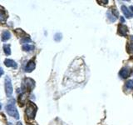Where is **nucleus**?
Returning a JSON list of instances; mask_svg holds the SVG:
<instances>
[{
	"instance_id": "7",
	"label": "nucleus",
	"mask_w": 133,
	"mask_h": 125,
	"mask_svg": "<svg viewBox=\"0 0 133 125\" xmlns=\"http://www.w3.org/2000/svg\"><path fill=\"white\" fill-rule=\"evenodd\" d=\"M35 67H36L35 62L33 61V60H30V61H29V62L28 63V64H27V66H26V68H25V72H27V73H31L32 70H34Z\"/></svg>"
},
{
	"instance_id": "8",
	"label": "nucleus",
	"mask_w": 133,
	"mask_h": 125,
	"mask_svg": "<svg viewBox=\"0 0 133 125\" xmlns=\"http://www.w3.org/2000/svg\"><path fill=\"white\" fill-rule=\"evenodd\" d=\"M4 64H5L6 67H11V68H18V64H17V63L14 60L12 59H5V61H4Z\"/></svg>"
},
{
	"instance_id": "6",
	"label": "nucleus",
	"mask_w": 133,
	"mask_h": 125,
	"mask_svg": "<svg viewBox=\"0 0 133 125\" xmlns=\"http://www.w3.org/2000/svg\"><path fill=\"white\" fill-rule=\"evenodd\" d=\"M118 33L120 35L122 36H127V32H128V28L126 26V25H123V24H120L118 26Z\"/></svg>"
},
{
	"instance_id": "15",
	"label": "nucleus",
	"mask_w": 133,
	"mask_h": 125,
	"mask_svg": "<svg viewBox=\"0 0 133 125\" xmlns=\"http://www.w3.org/2000/svg\"><path fill=\"white\" fill-rule=\"evenodd\" d=\"M126 88H127L128 89H133V79L128 80L126 83Z\"/></svg>"
},
{
	"instance_id": "20",
	"label": "nucleus",
	"mask_w": 133,
	"mask_h": 125,
	"mask_svg": "<svg viewBox=\"0 0 133 125\" xmlns=\"http://www.w3.org/2000/svg\"><path fill=\"white\" fill-rule=\"evenodd\" d=\"M3 74V69L2 68H0V77H1Z\"/></svg>"
},
{
	"instance_id": "18",
	"label": "nucleus",
	"mask_w": 133,
	"mask_h": 125,
	"mask_svg": "<svg viewBox=\"0 0 133 125\" xmlns=\"http://www.w3.org/2000/svg\"><path fill=\"white\" fill-rule=\"evenodd\" d=\"M29 42H31V39H30V38H29V36L25 37V38H23L22 40H21V43H22L28 44V43H29Z\"/></svg>"
},
{
	"instance_id": "22",
	"label": "nucleus",
	"mask_w": 133,
	"mask_h": 125,
	"mask_svg": "<svg viewBox=\"0 0 133 125\" xmlns=\"http://www.w3.org/2000/svg\"><path fill=\"white\" fill-rule=\"evenodd\" d=\"M17 125H23V124H22V123H20V122H18V123H17Z\"/></svg>"
},
{
	"instance_id": "14",
	"label": "nucleus",
	"mask_w": 133,
	"mask_h": 125,
	"mask_svg": "<svg viewBox=\"0 0 133 125\" xmlns=\"http://www.w3.org/2000/svg\"><path fill=\"white\" fill-rule=\"evenodd\" d=\"M107 18H108V19H109L111 22H115V21L116 20V17L111 14V12L109 11V12H107Z\"/></svg>"
},
{
	"instance_id": "12",
	"label": "nucleus",
	"mask_w": 133,
	"mask_h": 125,
	"mask_svg": "<svg viewBox=\"0 0 133 125\" xmlns=\"http://www.w3.org/2000/svg\"><path fill=\"white\" fill-rule=\"evenodd\" d=\"M22 48L25 52H30V51H32V50L34 49V46L30 45V44H24V45H23Z\"/></svg>"
},
{
	"instance_id": "10",
	"label": "nucleus",
	"mask_w": 133,
	"mask_h": 125,
	"mask_svg": "<svg viewBox=\"0 0 133 125\" xmlns=\"http://www.w3.org/2000/svg\"><path fill=\"white\" fill-rule=\"evenodd\" d=\"M122 12L124 14V15L127 17V18H132L133 17V14L132 12L128 9V8L126 7V6H122Z\"/></svg>"
},
{
	"instance_id": "11",
	"label": "nucleus",
	"mask_w": 133,
	"mask_h": 125,
	"mask_svg": "<svg viewBox=\"0 0 133 125\" xmlns=\"http://www.w3.org/2000/svg\"><path fill=\"white\" fill-rule=\"evenodd\" d=\"M2 41L3 42H5L7 40H8L11 38V33L9 31H8V30H5V31H3L2 33Z\"/></svg>"
},
{
	"instance_id": "23",
	"label": "nucleus",
	"mask_w": 133,
	"mask_h": 125,
	"mask_svg": "<svg viewBox=\"0 0 133 125\" xmlns=\"http://www.w3.org/2000/svg\"><path fill=\"white\" fill-rule=\"evenodd\" d=\"M130 9H131L132 12H133V6H131V7H130Z\"/></svg>"
},
{
	"instance_id": "9",
	"label": "nucleus",
	"mask_w": 133,
	"mask_h": 125,
	"mask_svg": "<svg viewBox=\"0 0 133 125\" xmlns=\"http://www.w3.org/2000/svg\"><path fill=\"white\" fill-rule=\"evenodd\" d=\"M8 18V14L3 8L0 7V22L4 23Z\"/></svg>"
},
{
	"instance_id": "24",
	"label": "nucleus",
	"mask_w": 133,
	"mask_h": 125,
	"mask_svg": "<svg viewBox=\"0 0 133 125\" xmlns=\"http://www.w3.org/2000/svg\"><path fill=\"white\" fill-rule=\"evenodd\" d=\"M1 108H2V106H1V104H0V109H1Z\"/></svg>"
},
{
	"instance_id": "5",
	"label": "nucleus",
	"mask_w": 133,
	"mask_h": 125,
	"mask_svg": "<svg viewBox=\"0 0 133 125\" xmlns=\"http://www.w3.org/2000/svg\"><path fill=\"white\" fill-rule=\"evenodd\" d=\"M24 84L26 86L27 89H29V91H31L33 89V88L35 87V82L33 81L32 78H25Z\"/></svg>"
},
{
	"instance_id": "21",
	"label": "nucleus",
	"mask_w": 133,
	"mask_h": 125,
	"mask_svg": "<svg viewBox=\"0 0 133 125\" xmlns=\"http://www.w3.org/2000/svg\"><path fill=\"white\" fill-rule=\"evenodd\" d=\"M121 22H122V23H124V22H125V19H124L123 17H122V18H121Z\"/></svg>"
},
{
	"instance_id": "13",
	"label": "nucleus",
	"mask_w": 133,
	"mask_h": 125,
	"mask_svg": "<svg viewBox=\"0 0 133 125\" xmlns=\"http://www.w3.org/2000/svg\"><path fill=\"white\" fill-rule=\"evenodd\" d=\"M3 50L6 55H10L11 54V49H10V45L8 44H4L3 45Z\"/></svg>"
},
{
	"instance_id": "17",
	"label": "nucleus",
	"mask_w": 133,
	"mask_h": 125,
	"mask_svg": "<svg viewBox=\"0 0 133 125\" xmlns=\"http://www.w3.org/2000/svg\"><path fill=\"white\" fill-rule=\"evenodd\" d=\"M62 39V33H56L55 35H54V40L57 41V42H59Z\"/></svg>"
},
{
	"instance_id": "16",
	"label": "nucleus",
	"mask_w": 133,
	"mask_h": 125,
	"mask_svg": "<svg viewBox=\"0 0 133 125\" xmlns=\"http://www.w3.org/2000/svg\"><path fill=\"white\" fill-rule=\"evenodd\" d=\"M16 33H17V35L19 36V37H22L23 35L25 36V37H26V36H28V35H27L26 33H25L22 30V29H19V28L16 29Z\"/></svg>"
},
{
	"instance_id": "3",
	"label": "nucleus",
	"mask_w": 133,
	"mask_h": 125,
	"mask_svg": "<svg viewBox=\"0 0 133 125\" xmlns=\"http://www.w3.org/2000/svg\"><path fill=\"white\" fill-rule=\"evenodd\" d=\"M5 93L7 97H11L12 94V81L9 77L5 78Z\"/></svg>"
},
{
	"instance_id": "2",
	"label": "nucleus",
	"mask_w": 133,
	"mask_h": 125,
	"mask_svg": "<svg viewBox=\"0 0 133 125\" xmlns=\"http://www.w3.org/2000/svg\"><path fill=\"white\" fill-rule=\"evenodd\" d=\"M26 115L28 116V118H34L36 113H37V107L35 106V104H33L32 103H28L27 108H26Z\"/></svg>"
},
{
	"instance_id": "4",
	"label": "nucleus",
	"mask_w": 133,
	"mask_h": 125,
	"mask_svg": "<svg viewBox=\"0 0 133 125\" xmlns=\"http://www.w3.org/2000/svg\"><path fill=\"white\" fill-rule=\"evenodd\" d=\"M131 74V69L128 67H123L119 72V76L122 78H127L130 76Z\"/></svg>"
},
{
	"instance_id": "19",
	"label": "nucleus",
	"mask_w": 133,
	"mask_h": 125,
	"mask_svg": "<svg viewBox=\"0 0 133 125\" xmlns=\"http://www.w3.org/2000/svg\"><path fill=\"white\" fill-rule=\"evenodd\" d=\"M128 51L131 53H133V41H131L128 45Z\"/></svg>"
},
{
	"instance_id": "1",
	"label": "nucleus",
	"mask_w": 133,
	"mask_h": 125,
	"mask_svg": "<svg viewBox=\"0 0 133 125\" xmlns=\"http://www.w3.org/2000/svg\"><path fill=\"white\" fill-rule=\"evenodd\" d=\"M6 112L8 113V115H10L12 118H14L15 119H18L19 118V114L18 110H17L16 107L14 106V104L12 103H8L6 106Z\"/></svg>"
}]
</instances>
